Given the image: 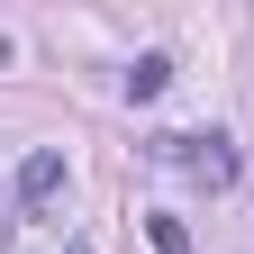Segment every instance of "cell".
<instances>
[{"instance_id": "obj_1", "label": "cell", "mask_w": 254, "mask_h": 254, "mask_svg": "<svg viewBox=\"0 0 254 254\" xmlns=\"http://www.w3.org/2000/svg\"><path fill=\"white\" fill-rule=\"evenodd\" d=\"M182 164L200 173L209 190H227V182H236V145H227V136H190V154H182Z\"/></svg>"}, {"instance_id": "obj_2", "label": "cell", "mask_w": 254, "mask_h": 254, "mask_svg": "<svg viewBox=\"0 0 254 254\" xmlns=\"http://www.w3.org/2000/svg\"><path fill=\"white\" fill-rule=\"evenodd\" d=\"M55 190H64V154H55V145H37V154L18 164V200H55Z\"/></svg>"}, {"instance_id": "obj_3", "label": "cell", "mask_w": 254, "mask_h": 254, "mask_svg": "<svg viewBox=\"0 0 254 254\" xmlns=\"http://www.w3.org/2000/svg\"><path fill=\"white\" fill-rule=\"evenodd\" d=\"M164 82H173V55H136L127 64V100H164Z\"/></svg>"}, {"instance_id": "obj_4", "label": "cell", "mask_w": 254, "mask_h": 254, "mask_svg": "<svg viewBox=\"0 0 254 254\" xmlns=\"http://www.w3.org/2000/svg\"><path fill=\"white\" fill-rule=\"evenodd\" d=\"M145 236H154V254H190V227H182V218H145Z\"/></svg>"}, {"instance_id": "obj_5", "label": "cell", "mask_w": 254, "mask_h": 254, "mask_svg": "<svg viewBox=\"0 0 254 254\" xmlns=\"http://www.w3.org/2000/svg\"><path fill=\"white\" fill-rule=\"evenodd\" d=\"M73 254H91V245H73Z\"/></svg>"}]
</instances>
